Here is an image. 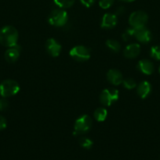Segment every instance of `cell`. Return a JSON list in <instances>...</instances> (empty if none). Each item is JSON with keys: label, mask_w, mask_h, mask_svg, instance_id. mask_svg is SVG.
Segmentation results:
<instances>
[{"label": "cell", "mask_w": 160, "mask_h": 160, "mask_svg": "<svg viewBox=\"0 0 160 160\" xmlns=\"http://www.w3.org/2000/svg\"><path fill=\"white\" fill-rule=\"evenodd\" d=\"M18 32L12 26H6L0 30V43L6 47H12L17 45Z\"/></svg>", "instance_id": "1"}, {"label": "cell", "mask_w": 160, "mask_h": 160, "mask_svg": "<svg viewBox=\"0 0 160 160\" xmlns=\"http://www.w3.org/2000/svg\"><path fill=\"white\" fill-rule=\"evenodd\" d=\"M20 91V85L13 80H6L0 84V95L3 98L13 96Z\"/></svg>", "instance_id": "2"}, {"label": "cell", "mask_w": 160, "mask_h": 160, "mask_svg": "<svg viewBox=\"0 0 160 160\" xmlns=\"http://www.w3.org/2000/svg\"><path fill=\"white\" fill-rule=\"evenodd\" d=\"M68 20V15L64 9H56L50 12L48 17L49 23L55 27H62L66 24Z\"/></svg>", "instance_id": "3"}, {"label": "cell", "mask_w": 160, "mask_h": 160, "mask_svg": "<svg viewBox=\"0 0 160 160\" xmlns=\"http://www.w3.org/2000/svg\"><path fill=\"white\" fill-rule=\"evenodd\" d=\"M92 119L88 115H83L78 117L75 123L74 127V135L83 134L88 132L92 127Z\"/></svg>", "instance_id": "4"}, {"label": "cell", "mask_w": 160, "mask_h": 160, "mask_svg": "<svg viewBox=\"0 0 160 160\" xmlns=\"http://www.w3.org/2000/svg\"><path fill=\"white\" fill-rule=\"evenodd\" d=\"M119 99V91L115 88H106L102 91L100 101L102 105L109 106Z\"/></svg>", "instance_id": "5"}, {"label": "cell", "mask_w": 160, "mask_h": 160, "mask_svg": "<svg viewBox=\"0 0 160 160\" xmlns=\"http://www.w3.org/2000/svg\"><path fill=\"white\" fill-rule=\"evenodd\" d=\"M148 17L145 12L141 10L135 11L129 18V23L132 28H140V27L145 26L147 23Z\"/></svg>", "instance_id": "6"}, {"label": "cell", "mask_w": 160, "mask_h": 160, "mask_svg": "<svg viewBox=\"0 0 160 160\" xmlns=\"http://www.w3.org/2000/svg\"><path fill=\"white\" fill-rule=\"evenodd\" d=\"M70 56L76 61L83 62L90 58V52L86 47L83 45H77L71 49Z\"/></svg>", "instance_id": "7"}, {"label": "cell", "mask_w": 160, "mask_h": 160, "mask_svg": "<svg viewBox=\"0 0 160 160\" xmlns=\"http://www.w3.org/2000/svg\"><path fill=\"white\" fill-rule=\"evenodd\" d=\"M133 29H134V37L139 42H143V43H147L152 40V33L145 26L135 28Z\"/></svg>", "instance_id": "8"}, {"label": "cell", "mask_w": 160, "mask_h": 160, "mask_svg": "<svg viewBox=\"0 0 160 160\" xmlns=\"http://www.w3.org/2000/svg\"><path fill=\"white\" fill-rule=\"evenodd\" d=\"M45 48L50 55L53 57H56L61 52V45L53 38H50L46 41Z\"/></svg>", "instance_id": "9"}, {"label": "cell", "mask_w": 160, "mask_h": 160, "mask_svg": "<svg viewBox=\"0 0 160 160\" xmlns=\"http://www.w3.org/2000/svg\"><path fill=\"white\" fill-rule=\"evenodd\" d=\"M20 53V45H13L12 47H9L5 52V59L9 62H14L18 59Z\"/></svg>", "instance_id": "10"}, {"label": "cell", "mask_w": 160, "mask_h": 160, "mask_svg": "<svg viewBox=\"0 0 160 160\" xmlns=\"http://www.w3.org/2000/svg\"><path fill=\"white\" fill-rule=\"evenodd\" d=\"M117 16L113 13H106L103 16L101 21V28L105 29L113 28L117 24Z\"/></svg>", "instance_id": "11"}, {"label": "cell", "mask_w": 160, "mask_h": 160, "mask_svg": "<svg viewBox=\"0 0 160 160\" xmlns=\"http://www.w3.org/2000/svg\"><path fill=\"white\" fill-rule=\"evenodd\" d=\"M107 79L113 85H119L122 83L123 77L120 71L112 69V70H110L107 73Z\"/></svg>", "instance_id": "12"}, {"label": "cell", "mask_w": 160, "mask_h": 160, "mask_svg": "<svg viewBox=\"0 0 160 160\" xmlns=\"http://www.w3.org/2000/svg\"><path fill=\"white\" fill-rule=\"evenodd\" d=\"M141 52V46L136 43L130 44L125 47L124 50V56L129 59L136 58Z\"/></svg>", "instance_id": "13"}, {"label": "cell", "mask_w": 160, "mask_h": 160, "mask_svg": "<svg viewBox=\"0 0 160 160\" xmlns=\"http://www.w3.org/2000/svg\"><path fill=\"white\" fill-rule=\"evenodd\" d=\"M137 69L146 75L152 74L154 72V64L148 59H142L137 64Z\"/></svg>", "instance_id": "14"}, {"label": "cell", "mask_w": 160, "mask_h": 160, "mask_svg": "<svg viewBox=\"0 0 160 160\" xmlns=\"http://www.w3.org/2000/svg\"><path fill=\"white\" fill-rule=\"evenodd\" d=\"M137 94L141 98H145L152 92V85L147 81H143L137 86Z\"/></svg>", "instance_id": "15"}, {"label": "cell", "mask_w": 160, "mask_h": 160, "mask_svg": "<svg viewBox=\"0 0 160 160\" xmlns=\"http://www.w3.org/2000/svg\"><path fill=\"white\" fill-rule=\"evenodd\" d=\"M93 115H94V118L96 119L97 121L103 122L104 120H105V119L107 118L108 112H107L106 109L100 107V108H97V109H96Z\"/></svg>", "instance_id": "16"}, {"label": "cell", "mask_w": 160, "mask_h": 160, "mask_svg": "<svg viewBox=\"0 0 160 160\" xmlns=\"http://www.w3.org/2000/svg\"><path fill=\"white\" fill-rule=\"evenodd\" d=\"M106 45L110 50L115 52H118L121 48L119 42L116 40H114V39H108L106 42Z\"/></svg>", "instance_id": "17"}, {"label": "cell", "mask_w": 160, "mask_h": 160, "mask_svg": "<svg viewBox=\"0 0 160 160\" xmlns=\"http://www.w3.org/2000/svg\"><path fill=\"white\" fill-rule=\"evenodd\" d=\"M54 3L61 9L69 8L75 3V0H53Z\"/></svg>", "instance_id": "18"}, {"label": "cell", "mask_w": 160, "mask_h": 160, "mask_svg": "<svg viewBox=\"0 0 160 160\" xmlns=\"http://www.w3.org/2000/svg\"><path fill=\"white\" fill-rule=\"evenodd\" d=\"M79 144L83 148H86V149H89L93 145V142L92 140L86 137H83L79 139Z\"/></svg>", "instance_id": "19"}, {"label": "cell", "mask_w": 160, "mask_h": 160, "mask_svg": "<svg viewBox=\"0 0 160 160\" xmlns=\"http://www.w3.org/2000/svg\"><path fill=\"white\" fill-rule=\"evenodd\" d=\"M133 37H134V29H133V28H128V29L125 30V31L122 34V40H124L125 42H129Z\"/></svg>", "instance_id": "20"}, {"label": "cell", "mask_w": 160, "mask_h": 160, "mask_svg": "<svg viewBox=\"0 0 160 160\" xmlns=\"http://www.w3.org/2000/svg\"><path fill=\"white\" fill-rule=\"evenodd\" d=\"M122 84H123L124 88L126 89H133L136 88V83L132 78H126V79H123L122 81Z\"/></svg>", "instance_id": "21"}, {"label": "cell", "mask_w": 160, "mask_h": 160, "mask_svg": "<svg viewBox=\"0 0 160 160\" xmlns=\"http://www.w3.org/2000/svg\"><path fill=\"white\" fill-rule=\"evenodd\" d=\"M151 56L154 59L156 60H160V46L159 45H155V46L152 47L150 51Z\"/></svg>", "instance_id": "22"}, {"label": "cell", "mask_w": 160, "mask_h": 160, "mask_svg": "<svg viewBox=\"0 0 160 160\" xmlns=\"http://www.w3.org/2000/svg\"><path fill=\"white\" fill-rule=\"evenodd\" d=\"M115 0H100L99 1V6L102 8V9H108L111 7L113 4H114Z\"/></svg>", "instance_id": "23"}, {"label": "cell", "mask_w": 160, "mask_h": 160, "mask_svg": "<svg viewBox=\"0 0 160 160\" xmlns=\"http://www.w3.org/2000/svg\"><path fill=\"white\" fill-rule=\"evenodd\" d=\"M9 101L6 98H3L0 99V110L5 111L9 108Z\"/></svg>", "instance_id": "24"}, {"label": "cell", "mask_w": 160, "mask_h": 160, "mask_svg": "<svg viewBox=\"0 0 160 160\" xmlns=\"http://www.w3.org/2000/svg\"><path fill=\"white\" fill-rule=\"evenodd\" d=\"M6 125H7L6 120L3 117V116L0 115V131L5 129V128H6Z\"/></svg>", "instance_id": "25"}, {"label": "cell", "mask_w": 160, "mask_h": 160, "mask_svg": "<svg viewBox=\"0 0 160 160\" xmlns=\"http://www.w3.org/2000/svg\"><path fill=\"white\" fill-rule=\"evenodd\" d=\"M95 1L96 0H80L82 4L86 6V7H90L92 5H93Z\"/></svg>", "instance_id": "26"}, {"label": "cell", "mask_w": 160, "mask_h": 160, "mask_svg": "<svg viewBox=\"0 0 160 160\" xmlns=\"http://www.w3.org/2000/svg\"><path fill=\"white\" fill-rule=\"evenodd\" d=\"M124 12H125V7H123V6H119V7L116 9L115 15L116 16L122 15V14L124 13Z\"/></svg>", "instance_id": "27"}, {"label": "cell", "mask_w": 160, "mask_h": 160, "mask_svg": "<svg viewBox=\"0 0 160 160\" xmlns=\"http://www.w3.org/2000/svg\"><path fill=\"white\" fill-rule=\"evenodd\" d=\"M120 1H122V2H132L135 1V0H120Z\"/></svg>", "instance_id": "28"}, {"label": "cell", "mask_w": 160, "mask_h": 160, "mask_svg": "<svg viewBox=\"0 0 160 160\" xmlns=\"http://www.w3.org/2000/svg\"><path fill=\"white\" fill-rule=\"evenodd\" d=\"M158 71H159V73H160V67H159V68H158Z\"/></svg>", "instance_id": "29"}]
</instances>
